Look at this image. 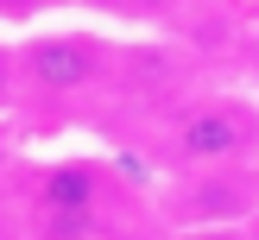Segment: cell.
<instances>
[{
	"instance_id": "cell-7",
	"label": "cell",
	"mask_w": 259,
	"mask_h": 240,
	"mask_svg": "<svg viewBox=\"0 0 259 240\" xmlns=\"http://www.w3.org/2000/svg\"><path fill=\"white\" fill-rule=\"evenodd\" d=\"M19 108V44L0 38V114Z\"/></svg>"
},
{
	"instance_id": "cell-5",
	"label": "cell",
	"mask_w": 259,
	"mask_h": 240,
	"mask_svg": "<svg viewBox=\"0 0 259 240\" xmlns=\"http://www.w3.org/2000/svg\"><path fill=\"white\" fill-rule=\"evenodd\" d=\"M76 7L101 13L114 25H171L177 19V0H76Z\"/></svg>"
},
{
	"instance_id": "cell-2",
	"label": "cell",
	"mask_w": 259,
	"mask_h": 240,
	"mask_svg": "<svg viewBox=\"0 0 259 240\" xmlns=\"http://www.w3.org/2000/svg\"><path fill=\"white\" fill-rule=\"evenodd\" d=\"M32 240H108L120 221V183L95 158H57L19 177Z\"/></svg>"
},
{
	"instance_id": "cell-6",
	"label": "cell",
	"mask_w": 259,
	"mask_h": 240,
	"mask_svg": "<svg viewBox=\"0 0 259 240\" xmlns=\"http://www.w3.org/2000/svg\"><path fill=\"white\" fill-rule=\"evenodd\" d=\"M0 240H32V215H25V183L0 177Z\"/></svg>"
},
{
	"instance_id": "cell-3",
	"label": "cell",
	"mask_w": 259,
	"mask_h": 240,
	"mask_svg": "<svg viewBox=\"0 0 259 240\" xmlns=\"http://www.w3.org/2000/svg\"><path fill=\"white\" fill-rule=\"evenodd\" d=\"M126 51H114L95 32H32L19 38V101L38 108H70L95 95L108 76H120Z\"/></svg>"
},
{
	"instance_id": "cell-10",
	"label": "cell",
	"mask_w": 259,
	"mask_h": 240,
	"mask_svg": "<svg viewBox=\"0 0 259 240\" xmlns=\"http://www.w3.org/2000/svg\"><path fill=\"white\" fill-rule=\"evenodd\" d=\"M253 240H259V221H253Z\"/></svg>"
},
{
	"instance_id": "cell-1",
	"label": "cell",
	"mask_w": 259,
	"mask_h": 240,
	"mask_svg": "<svg viewBox=\"0 0 259 240\" xmlns=\"http://www.w3.org/2000/svg\"><path fill=\"white\" fill-rule=\"evenodd\" d=\"M164 171H209V164H259V101L234 88L184 95L158 126Z\"/></svg>"
},
{
	"instance_id": "cell-9",
	"label": "cell",
	"mask_w": 259,
	"mask_h": 240,
	"mask_svg": "<svg viewBox=\"0 0 259 240\" xmlns=\"http://www.w3.org/2000/svg\"><path fill=\"white\" fill-rule=\"evenodd\" d=\"M51 0H0V13H7V19H32V13H45Z\"/></svg>"
},
{
	"instance_id": "cell-4",
	"label": "cell",
	"mask_w": 259,
	"mask_h": 240,
	"mask_svg": "<svg viewBox=\"0 0 259 240\" xmlns=\"http://www.w3.org/2000/svg\"><path fill=\"white\" fill-rule=\"evenodd\" d=\"M152 221L171 234L202 227H253L259 221V164H209V171H164L152 189Z\"/></svg>"
},
{
	"instance_id": "cell-8",
	"label": "cell",
	"mask_w": 259,
	"mask_h": 240,
	"mask_svg": "<svg viewBox=\"0 0 259 240\" xmlns=\"http://www.w3.org/2000/svg\"><path fill=\"white\" fill-rule=\"evenodd\" d=\"M171 240H253V227H202V234H171Z\"/></svg>"
}]
</instances>
